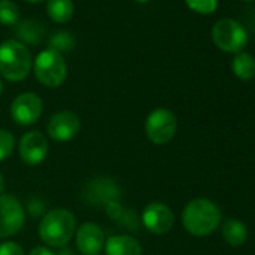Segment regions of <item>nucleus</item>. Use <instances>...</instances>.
I'll list each match as a JSON object with an SVG mask.
<instances>
[{
  "label": "nucleus",
  "mask_w": 255,
  "mask_h": 255,
  "mask_svg": "<svg viewBox=\"0 0 255 255\" xmlns=\"http://www.w3.org/2000/svg\"><path fill=\"white\" fill-rule=\"evenodd\" d=\"M26 2H30V3H38V2H42V0H26Z\"/></svg>",
  "instance_id": "nucleus-26"
},
{
  "label": "nucleus",
  "mask_w": 255,
  "mask_h": 255,
  "mask_svg": "<svg viewBox=\"0 0 255 255\" xmlns=\"http://www.w3.org/2000/svg\"><path fill=\"white\" fill-rule=\"evenodd\" d=\"M14 146H15L14 135L6 129H0V162L9 158V155L14 152Z\"/></svg>",
  "instance_id": "nucleus-19"
},
{
  "label": "nucleus",
  "mask_w": 255,
  "mask_h": 255,
  "mask_svg": "<svg viewBox=\"0 0 255 255\" xmlns=\"http://www.w3.org/2000/svg\"><path fill=\"white\" fill-rule=\"evenodd\" d=\"M74 39L69 33L66 32H59L51 38V48L56 51H69L74 47Z\"/></svg>",
  "instance_id": "nucleus-20"
},
{
  "label": "nucleus",
  "mask_w": 255,
  "mask_h": 255,
  "mask_svg": "<svg viewBox=\"0 0 255 255\" xmlns=\"http://www.w3.org/2000/svg\"><path fill=\"white\" fill-rule=\"evenodd\" d=\"M141 221L150 233L165 234L173 228L174 215L167 204L155 201L146 206L141 215Z\"/></svg>",
  "instance_id": "nucleus-11"
},
{
  "label": "nucleus",
  "mask_w": 255,
  "mask_h": 255,
  "mask_svg": "<svg viewBox=\"0 0 255 255\" xmlns=\"http://www.w3.org/2000/svg\"><path fill=\"white\" fill-rule=\"evenodd\" d=\"M20 11L12 0H0V24L12 26L18 21Z\"/></svg>",
  "instance_id": "nucleus-17"
},
{
  "label": "nucleus",
  "mask_w": 255,
  "mask_h": 255,
  "mask_svg": "<svg viewBox=\"0 0 255 255\" xmlns=\"http://www.w3.org/2000/svg\"><path fill=\"white\" fill-rule=\"evenodd\" d=\"M188 8L201 15L213 14L218 8V0H185Z\"/></svg>",
  "instance_id": "nucleus-18"
},
{
  "label": "nucleus",
  "mask_w": 255,
  "mask_h": 255,
  "mask_svg": "<svg viewBox=\"0 0 255 255\" xmlns=\"http://www.w3.org/2000/svg\"><path fill=\"white\" fill-rule=\"evenodd\" d=\"M185 230L197 237L213 233L221 224V210L207 198H195L189 201L182 213Z\"/></svg>",
  "instance_id": "nucleus-1"
},
{
  "label": "nucleus",
  "mask_w": 255,
  "mask_h": 255,
  "mask_svg": "<svg viewBox=\"0 0 255 255\" xmlns=\"http://www.w3.org/2000/svg\"><path fill=\"white\" fill-rule=\"evenodd\" d=\"M75 242L78 251L83 255H98L105 245V236L98 224L86 222L77 228Z\"/></svg>",
  "instance_id": "nucleus-12"
},
{
  "label": "nucleus",
  "mask_w": 255,
  "mask_h": 255,
  "mask_svg": "<svg viewBox=\"0 0 255 255\" xmlns=\"http://www.w3.org/2000/svg\"><path fill=\"white\" fill-rule=\"evenodd\" d=\"M32 69V56L27 47L15 39L0 44V74L9 81L24 80Z\"/></svg>",
  "instance_id": "nucleus-3"
},
{
  "label": "nucleus",
  "mask_w": 255,
  "mask_h": 255,
  "mask_svg": "<svg viewBox=\"0 0 255 255\" xmlns=\"http://www.w3.org/2000/svg\"><path fill=\"white\" fill-rule=\"evenodd\" d=\"M39 237L53 248L66 245L77 231V219L68 209H53L39 222Z\"/></svg>",
  "instance_id": "nucleus-2"
},
{
  "label": "nucleus",
  "mask_w": 255,
  "mask_h": 255,
  "mask_svg": "<svg viewBox=\"0 0 255 255\" xmlns=\"http://www.w3.org/2000/svg\"><path fill=\"white\" fill-rule=\"evenodd\" d=\"M24 219V209L14 195H0V239L18 234Z\"/></svg>",
  "instance_id": "nucleus-7"
},
{
  "label": "nucleus",
  "mask_w": 255,
  "mask_h": 255,
  "mask_svg": "<svg viewBox=\"0 0 255 255\" xmlns=\"http://www.w3.org/2000/svg\"><path fill=\"white\" fill-rule=\"evenodd\" d=\"M80 119L72 111H59L51 116L47 125V134L54 141L63 143L72 140L80 131Z\"/></svg>",
  "instance_id": "nucleus-9"
},
{
  "label": "nucleus",
  "mask_w": 255,
  "mask_h": 255,
  "mask_svg": "<svg viewBox=\"0 0 255 255\" xmlns=\"http://www.w3.org/2000/svg\"><path fill=\"white\" fill-rule=\"evenodd\" d=\"M0 255H26L23 248L15 242L0 243Z\"/></svg>",
  "instance_id": "nucleus-22"
},
{
  "label": "nucleus",
  "mask_w": 255,
  "mask_h": 255,
  "mask_svg": "<svg viewBox=\"0 0 255 255\" xmlns=\"http://www.w3.org/2000/svg\"><path fill=\"white\" fill-rule=\"evenodd\" d=\"M105 254L107 255H141L143 248L140 242L126 234H117L111 236L108 240H105Z\"/></svg>",
  "instance_id": "nucleus-13"
},
{
  "label": "nucleus",
  "mask_w": 255,
  "mask_h": 255,
  "mask_svg": "<svg viewBox=\"0 0 255 255\" xmlns=\"http://www.w3.org/2000/svg\"><path fill=\"white\" fill-rule=\"evenodd\" d=\"M135 2H140V3H144V2H149V0H135Z\"/></svg>",
  "instance_id": "nucleus-27"
},
{
  "label": "nucleus",
  "mask_w": 255,
  "mask_h": 255,
  "mask_svg": "<svg viewBox=\"0 0 255 255\" xmlns=\"http://www.w3.org/2000/svg\"><path fill=\"white\" fill-rule=\"evenodd\" d=\"M3 192H5V177L2 173H0V195H2Z\"/></svg>",
  "instance_id": "nucleus-24"
},
{
  "label": "nucleus",
  "mask_w": 255,
  "mask_h": 255,
  "mask_svg": "<svg viewBox=\"0 0 255 255\" xmlns=\"http://www.w3.org/2000/svg\"><path fill=\"white\" fill-rule=\"evenodd\" d=\"M32 68L38 81L47 87H59L66 80V74H68L66 62L62 53L53 48H47L41 51L36 56Z\"/></svg>",
  "instance_id": "nucleus-4"
},
{
  "label": "nucleus",
  "mask_w": 255,
  "mask_h": 255,
  "mask_svg": "<svg viewBox=\"0 0 255 255\" xmlns=\"http://www.w3.org/2000/svg\"><path fill=\"white\" fill-rule=\"evenodd\" d=\"M231 68L234 75L243 81H249L255 77V59L248 53H239L233 59Z\"/></svg>",
  "instance_id": "nucleus-15"
},
{
  "label": "nucleus",
  "mask_w": 255,
  "mask_h": 255,
  "mask_svg": "<svg viewBox=\"0 0 255 255\" xmlns=\"http://www.w3.org/2000/svg\"><path fill=\"white\" fill-rule=\"evenodd\" d=\"M222 236L231 246H240L248 239V230L243 222L228 218L222 225Z\"/></svg>",
  "instance_id": "nucleus-14"
},
{
  "label": "nucleus",
  "mask_w": 255,
  "mask_h": 255,
  "mask_svg": "<svg viewBox=\"0 0 255 255\" xmlns=\"http://www.w3.org/2000/svg\"><path fill=\"white\" fill-rule=\"evenodd\" d=\"M146 135L158 146L170 143L177 132V119L168 108H155L146 119Z\"/></svg>",
  "instance_id": "nucleus-6"
},
{
  "label": "nucleus",
  "mask_w": 255,
  "mask_h": 255,
  "mask_svg": "<svg viewBox=\"0 0 255 255\" xmlns=\"http://www.w3.org/2000/svg\"><path fill=\"white\" fill-rule=\"evenodd\" d=\"M243 2H254V0H243Z\"/></svg>",
  "instance_id": "nucleus-28"
},
{
  "label": "nucleus",
  "mask_w": 255,
  "mask_h": 255,
  "mask_svg": "<svg viewBox=\"0 0 255 255\" xmlns=\"http://www.w3.org/2000/svg\"><path fill=\"white\" fill-rule=\"evenodd\" d=\"M26 30H27V33L20 35V36H23V39L30 41V42H36V41H39V39H41L42 32H41V30H38V26H36L35 23H32V21L23 23V24L20 26L18 32H26Z\"/></svg>",
  "instance_id": "nucleus-21"
},
{
  "label": "nucleus",
  "mask_w": 255,
  "mask_h": 255,
  "mask_svg": "<svg viewBox=\"0 0 255 255\" xmlns=\"http://www.w3.org/2000/svg\"><path fill=\"white\" fill-rule=\"evenodd\" d=\"M3 93V83H2V80H0V95Z\"/></svg>",
  "instance_id": "nucleus-25"
},
{
  "label": "nucleus",
  "mask_w": 255,
  "mask_h": 255,
  "mask_svg": "<svg viewBox=\"0 0 255 255\" xmlns=\"http://www.w3.org/2000/svg\"><path fill=\"white\" fill-rule=\"evenodd\" d=\"M20 158L27 165H39L48 155V141L39 131H30L24 134L18 144Z\"/></svg>",
  "instance_id": "nucleus-10"
},
{
  "label": "nucleus",
  "mask_w": 255,
  "mask_h": 255,
  "mask_svg": "<svg viewBox=\"0 0 255 255\" xmlns=\"http://www.w3.org/2000/svg\"><path fill=\"white\" fill-rule=\"evenodd\" d=\"M212 39L219 50L239 53L248 42V33L239 21L233 18H222L215 23L212 29Z\"/></svg>",
  "instance_id": "nucleus-5"
},
{
  "label": "nucleus",
  "mask_w": 255,
  "mask_h": 255,
  "mask_svg": "<svg viewBox=\"0 0 255 255\" xmlns=\"http://www.w3.org/2000/svg\"><path fill=\"white\" fill-rule=\"evenodd\" d=\"M29 255H54V252H51L48 248H45V246H38V248H33L30 252H29Z\"/></svg>",
  "instance_id": "nucleus-23"
},
{
  "label": "nucleus",
  "mask_w": 255,
  "mask_h": 255,
  "mask_svg": "<svg viewBox=\"0 0 255 255\" xmlns=\"http://www.w3.org/2000/svg\"><path fill=\"white\" fill-rule=\"evenodd\" d=\"M47 12L56 23H68L74 15L72 0H48Z\"/></svg>",
  "instance_id": "nucleus-16"
},
{
  "label": "nucleus",
  "mask_w": 255,
  "mask_h": 255,
  "mask_svg": "<svg viewBox=\"0 0 255 255\" xmlns=\"http://www.w3.org/2000/svg\"><path fill=\"white\" fill-rule=\"evenodd\" d=\"M42 114V101L36 93L26 92L18 95L11 105V117L20 126H30Z\"/></svg>",
  "instance_id": "nucleus-8"
}]
</instances>
